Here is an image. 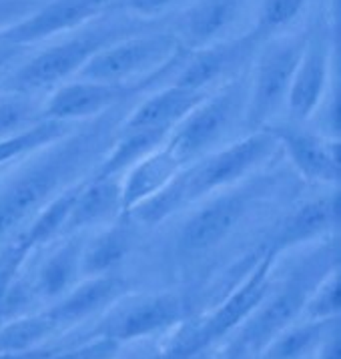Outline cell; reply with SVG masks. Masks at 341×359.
Masks as SVG:
<instances>
[{
    "instance_id": "obj_1",
    "label": "cell",
    "mask_w": 341,
    "mask_h": 359,
    "mask_svg": "<svg viewBox=\"0 0 341 359\" xmlns=\"http://www.w3.org/2000/svg\"><path fill=\"white\" fill-rule=\"evenodd\" d=\"M131 111L128 102L81 123L60 141L36 151L34 158L0 183V251L62 191L86 181L97 169ZM11 245V243H8Z\"/></svg>"
},
{
    "instance_id": "obj_2",
    "label": "cell",
    "mask_w": 341,
    "mask_h": 359,
    "mask_svg": "<svg viewBox=\"0 0 341 359\" xmlns=\"http://www.w3.org/2000/svg\"><path fill=\"white\" fill-rule=\"evenodd\" d=\"M335 269H340L337 237L301 259V263L285 279L275 281L271 293L253 311V316L229 337L223 347H219V359H239L245 355L259 358L281 331L303 317L305 303L313 289Z\"/></svg>"
},
{
    "instance_id": "obj_3",
    "label": "cell",
    "mask_w": 341,
    "mask_h": 359,
    "mask_svg": "<svg viewBox=\"0 0 341 359\" xmlns=\"http://www.w3.org/2000/svg\"><path fill=\"white\" fill-rule=\"evenodd\" d=\"M279 255L281 253L275 247L267 245L241 283L229 291L209 316L193 319L185 327H179L170 344L159 353V359H189L199 351L225 344L271 293L277 281L273 277V267Z\"/></svg>"
},
{
    "instance_id": "obj_4",
    "label": "cell",
    "mask_w": 341,
    "mask_h": 359,
    "mask_svg": "<svg viewBox=\"0 0 341 359\" xmlns=\"http://www.w3.org/2000/svg\"><path fill=\"white\" fill-rule=\"evenodd\" d=\"M145 30H149V27L139 20L97 25L72 39L44 48L25 65L15 67V71L8 72L0 81V86L4 88V93L32 95L48 86L62 85L71 76H76L86 62L105 46Z\"/></svg>"
},
{
    "instance_id": "obj_5",
    "label": "cell",
    "mask_w": 341,
    "mask_h": 359,
    "mask_svg": "<svg viewBox=\"0 0 341 359\" xmlns=\"http://www.w3.org/2000/svg\"><path fill=\"white\" fill-rule=\"evenodd\" d=\"M185 48L173 32H139L105 46L76 74L81 81L127 85L179 62Z\"/></svg>"
},
{
    "instance_id": "obj_6",
    "label": "cell",
    "mask_w": 341,
    "mask_h": 359,
    "mask_svg": "<svg viewBox=\"0 0 341 359\" xmlns=\"http://www.w3.org/2000/svg\"><path fill=\"white\" fill-rule=\"evenodd\" d=\"M307 36L309 32L271 36L259 46L243 113L249 133L269 125L273 115L283 107Z\"/></svg>"
},
{
    "instance_id": "obj_7",
    "label": "cell",
    "mask_w": 341,
    "mask_h": 359,
    "mask_svg": "<svg viewBox=\"0 0 341 359\" xmlns=\"http://www.w3.org/2000/svg\"><path fill=\"white\" fill-rule=\"evenodd\" d=\"M189 317V302L175 291L145 293L137 297H121L111 305L93 330L81 333L83 337H107L127 345L142 341L153 335L179 327Z\"/></svg>"
},
{
    "instance_id": "obj_8",
    "label": "cell",
    "mask_w": 341,
    "mask_h": 359,
    "mask_svg": "<svg viewBox=\"0 0 341 359\" xmlns=\"http://www.w3.org/2000/svg\"><path fill=\"white\" fill-rule=\"evenodd\" d=\"M277 149L279 144L273 139V135L261 129L249 133L247 137L221 151L197 158L193 167L181 171L187 205L211 197L217 191L229 189L243 181L265 161H269Z\"/></svg>"
},
{
    "instance_id": "obj_9",
    "label": "cell",
    "mask_w": 341,
    "mask_h": 359,
    "mask_svg": "<svg viewBox=\"0 0 341 359\" xmlns=\"http://www.w3.org/2000/svg\"><path fill=\"white\" fill-rule=\"evenodd\" d=\"M247 93L241 81L225 85L213 95H207L189 115L170 130L165 147L181 165L197 161L219 143L235 118L245 111Z\"/></svg>"
},
{
    "instance_id": "obj_10",
    "label": "cell",
    "mask_w": 341,
    "mask_h": 359,
    "mask_svg": "<svg viewBox=\"0 0 341 359\" xmlns=\"http://www.w3.org/2000/svg\"><path fill=\"white\" fill-rule=\"evenodd\" d=\"M183 60L173 62L169 67L145 76L141 81L127 83V85H109V83H93V81H67L53 90L48 101L41 107L43 121H62V123H85L97 116L109 113L111 109L131 102L137 95H141L147 86L156 85L163 74L179 67Z\"/></svg>"
},
{
    "instance_id": "obj_11",
    "label": "cell",
    "mask_w": 341,
    "mask_h": 359,
    "mask_svg": "<svg viewBox=\"0 0 341 359\" xmlns=\"http://www.w3.org/2000/svg\"><path fill=\"white\" fill-rule=\"evenodd\" d=\"M257 199V187H239L227 191L201 207L193 217H189L179 231L177 243L185 255H201L223 243L233 231L239 227L251 203Z\"/></svg>"
},
{
    "instance_id": "obj_12",
    "label": "cell",
    "mask_w": 341,
    "mask_h": 359,
    "mask_svg": "<svg viewBox=\"0 0 341 359\" xmlns=\"http://www.w3.org/2000/svg\"><path fill=\"white\" fill-rule=\"evenodd\" d=\"M113 4L114 0H51L34 8L20 22L0 30V41L29 48L30 44L43 43L99 18Z\"/></svg>"
},
{
    "instance_id": "obj_13",
    "label": "cell",
    "mask_w": 341,
    "mask_h": 359,
    "mask_svg": "<svg viewBox=\"0 0 341 359\" xmlns=\"http://www.w3.org/2000/svg\"><path fill=\"white\" fill-rule=\"evenodd\" d=\"M261 44L263 41L253 30L235 39L215 41L193 53L189 58L185 57V62L173 79V83L191 90L209 93L215 83H221L223 79L239 71L259 50Z\"/></svg>"
},
{
    "instance_id": "obj_14",
    "label": "cell",
    "mask_w": 341,
    "mask_h": 359,
    "mask_svg": "<svg viewBox=\"0 0 341 359\" xmlns=\"http://www.w3.org/2000/svg\"><path fill=\"white\" fill-rule=\"evenodd\" d=\"M263 129L273 135L303 179L337 187L341 181L337 139H323L295 125H265Z\"/></svg>"
},
{
    "instance_id": "obj_15",
    "label": "cell",
    "mask_w": 341,
    "mask_h": 359,
    "mask_svg": "<svg viewBox=\"0 0 341 359\" xmlns=\"http://www.w3.org/2000/svg\"><path fill=\"white\" fill-rule=\"evenodd\" d=\"M127 279L116 271L99 277H86L81 279L65 297L43 307V311L55 323L58 333L74 330L91 317L105 313L111 305L127 295Z\"/></svg>"
},
{
    "instance_id": "obj_16",
    "label": "cell",
    "mask_w": 341,
    "mask_h": 359,
    "mask_svg": "<svg viewBox=\"0 0 341 359\" xmlns=\"http://www.w3.org/2000/svg\"><path fill=\"white\" fill-rule=\"evenodd\" d=\"M331 41L323 30L309 32L297 62L285 104L297 121H307L317 113L329 85Z\"/></svg>"
},
{
    "instance_id": "obj_17",
    "label": "cell",
    "mask_w": 341,
    "mask_h": 359,
    "mask_svg": "<svg viewBox=\"0 0 341 359\" xmlns=\"http://www.w3.org/2000/svg\"><path fill=\"white\" fill-rule=\"evenodd\" d=\"M209 93L191 90L170 83L131 109L121 125L125 130H173Z\"/></svg>"
},
{
    "instance_id": "obj_18",
    "label": "cell",
    "mask_w": 341,
    "mask_h": 359,
    "mask_svg": "<svg viewBox=\"0 0 341 359\" xmlns=\"http://www.w3.org/2000/svg\"><path fill=\"white\" fill-rule=\"evenodd\" d=\"M125 215L121 177L113 179H86L76 195L65 235H79L85 229L109 225Z\"/></svg>"
},
{
    "instance_id": "obj_19",
    "label": "cell",
    "mask_w": 341,
    "mask_h": 359,
    "mask_svg": "<svg viewBox=\"0 0 341 359\" xmlns=\"http://www.w3.org/2000/svg\"><path fill=\"white\" fill-rule=\"evenodd\" d=\"M340 229V197L337 193L326 195L309 203H303L297 211L281 223L275 237L271 239V247L283 253L291 247L309 243L323 235H337Z\"/></svg>"
},
{
    "instance_id": "obj_20",
    "label": "cell",
    "mask_w": 341,
    "mask_h": 359,
    "mask_svg": "<svg viewBox=\"0 0 341 359\" xmlns=\"http://www.w3.org/2000/svg\"><path fill=\"white\" fill-rule=\"evenodd\" d=\"M181 169L185 167L165 144L156 149L155 153H151L149 157L139 161L135 167H131L121 177L125 213H128L133 207L141 205L142 201H147L149 197H153L156 191H161L169 181H173L181 172Z\"/></svg>"
},
{
    "instance_id": "obj_21",
    "label": "cell",
    "mask_w": 341,
    "mask_h": 359,
    "mask_svg": "<svg viewBox=\"0 0 341 359\" xmlns=\"http://www.w3.org/2000/svg\"><path fill=\"white\" fill-rule=\"evenodd\" d=\"M83 243L85 241L79 235H71V239L60 245L41 265L39 273L32 279V285L44 307L65 297L83 279L81 275Z\"/></svg>"
},
{
    "instance_id": "obj_22",
    "label": "cell",
    "mask_w": 341,
    "mask_h": 359,
    "mask_svg": "<svg viewBox=\"0 0 341 359\" xmlns=\"http://www.w3.org/2000/svg\"><path fill=\"white\" fill-rule=\"evenodd\" d=\"M169 137V130H119V137L114 139L111 149L102 157L97 169L93 171L91 179H113L123 177L125 172L135 167L139 161L149 157L161 149Z\"/></svg>"
},
{
    "instance_id": "obj_23",
    "label": "cell",
    "mask_w": 341,
    "mask_h": 359,
    "mask_svg": "<svg viewBox=\"0 0 341 359\" xmlns=\"http://www.w3.org/2000/svg\"><path fill=\"white\" fill-rule=\"evenodd\" d=\"M131 249V229H128L127 213L116 221L109 223L107 229L100 231L93 239L83 243L81 251V275L99 277V275L114 273L123 263Z\"/></svg>"
},
{
    "instance_id": "obj_24",
    "label": "cell",
    "mask_w": 341,
    "mask_h": 359,
    "mask_svg": "<svg viewBox=\"0 0 341 359\" xmlns=\"http://www.w3.org/2000/svg\"><path fill=\"white\" fill-rule=\"evenodd\" d=\"M237 13V0H199L183 16L179 41L183 48H203L217 41Z\"/></svg>"
},
{
    "instance_id": "obj_25",
    "label": "cell",
    "mask_w": 341,
    "mask_h": 359,
    "mask_svg": "<svg viewBox=\"0 0 341 359\" xmlns=\"http://www.w3.org/2000/svg\"><path fill=\"white\" fill-rule=\"evenodd\" d=\"M83 183L72 185L67 191H62L60 195H57L53 201L46 203L41 209V213L34 217L25 227V231L16 237L15 243H18L27 253H30L34 249H41L44 245L57 241L60 235H65L67 219L71 215L72 205L76 201V195L83 187Z\"/></svg>"
},
{
    "instance_id": "obj_26",
    "label": "cell",
    "mask_w": 341,
    "mask_h": 359,
    "mask_svg": "<svg viewBox=\"0 0 341 359\" xmlns=\"http://www.w3.org/2000/svg\"><path fill=\"white\" fill-rule=\"evenodd\" d=\"M340 325L335 321H305L299 319L291 327L283 330L271 341L259 359H312L317 347L326 339V335Z\"/></svg>"
},
{
    "instance_id": "obj_27",
    "label": "cell",
    "mask_w": 341,
    "mask_h": 359,
    "mask_svg": "<svg viewBox=\"0 0 341 359\" xmlns=\"http://www.w3.org/2000/svg\"><path fill=\"white\" fill-rule=\"evenodd\" d=\"M55 335H58L57 327L43 309L30 316L18 317L0 325V355L25 353L53 344Z\"/></svg>"
},
{
    "instance_id": "obj_28",
    "label": "cell",
    "mask_w": 341,
    "mask_h": 359,
    "mask_svg": "<svg viewBox=\"0 0 341 359\" xmlns=\"http://www.w3.org/2000/svg\"><path fill=\"white\" fill-rule=\"evenodd\" d=\"M79 127V123H62V121H39L27 130H20L13 137L0 139V167L6 163H15L25 155H34L46 147L60 141L69 133Z\"/></svg>"
},
{
    "instance_id": "obj_29",
    "label": "cell",
    "mask_w": 341,
    "mask_h": 359,
    "mask_svg": "<svg viewBox=\"0 0 341 359\" xmlns=\"http://www.w3.org/2000/svg\"><path fill=\"white\" fill-rule=\"evenodd\" d=\"M185 205V185H183L181 172H179L161 191H156L153 197H149L141 205L133 207L127 215H131L135 221H139L142 225H156V223L165 221L173 213H177L179 209H183Z\"/></svg>"
},
{
    "instance_id": "obj_30",
    "label": "cell",
    "mask_w": 341,
    "mask_h": 359,
    "mask_svg": "<svg viewBox=\"0 0 341 359\" xmlns=\"http://www.w3.org/2000/svg\"><path fill=\"white\" fill-rule=\"evenodd\" d=\"M39 121H43L41 107L30 99V95L4 93L0 97V139L27 130Z\"/></svg>"
},
{
    "instance_id": "obj_31",
    "label": "cell",
    "mask_w": 341,
    "mask_h": 359,
    "mask_svg": "<svg viewBox=\"0 0 341 359\" xmlns=\"http://www.w3.org/2000/svg\"><path fill=\"white\" fill-rule=\"evenodd\" d=\"M341 316V275L340 269L331 271L319 285L313 289L305 303L303 317L305 321H335Z\"/></svg>"
},
{
    "instance_id": "obj_32",
    "label": "cell",
    "mask_w": 341,
    "mask_h": 359,
    "mask_svg": "<svg viewBox=\"0 0 341 359\" xmlns=\"http://www.w3.org/2000/svg\"><path fill=\"white\" fill-rule=\"evenodd\" d=\"M307 0H263L255 16L253 32L261 41L277 36L285 27H289L305 8Z\"/></svg>"
},
{
    "instance_id": "obj_33",
    "label": "cell",
    "mask_w": 341,
    "mask_h": 359,
    "mask_svg": "<svg viewBox=\"0 0 341 359\" xmlns=\"http://www.w3.org/2000/svg\"><path fill=\"white\" fill-rule=\"evenodd\" d=\"M123 347L107 337H83L72 344H60L46 359H121Z\"/></svg>"
},
{
    "instance_id": "obj_34",
    "label": "cell",
    "mask_w": 341,
    "mask_h": 359,
    "mask_svg": "<svg viewBox=\"0 0 341 359\" xmlns=\"http://www.w3.org/2000/svg\"><path fill=\"white\" fill-rule=\"evenodd\" d=\"M39 6V0H0V30L20 22Z\"/></svg>"
},
{
    "instance_id": "obj_35",
    "label": "cell",
    "mask_w": 341,
    "mask_h": 359,
    "mask_svg": "<svg viewBox=\"0 0 341 359\" xmlns=\"http://www.w3.org/2000/svg\"><path fill=\"white\" fill-rule=\"evenodd\" d=\"M177 0H121V4L137 18H153L170 8Z\"/></svg>"
},
{
    "instance_id": "obj_36",
    "label": "cell",
    "mask_w": 341,
    "mask_h": 359,
    "mask_svg": "<svg viewBox=\"0 0 341 359\" xmlns=\"http://www.w3.org/2000/svg\"><path fill=\"white\" fill-rule=\"evenodd\" d=\"M27 53L25 46H16V44H8L0 41V81L11 72V69H15L16 62L20 60V57Z\"/></svg>"
},
{
    "instance_id": "obj_37",
    "label": "cell",
    "mask_w": 341,
    "mask_h": 359,
    "mask_svg": "<svg viewBox=\"0 0 341 359\" xmlns=\"http://www.w3.org/2000/svg\"><path fill=\"white\" fill-rule=\"evenodd\" d=\"M340 325H335L333 330L326 335V339L317 347L313 359H341L340 353Z\"/></svg>"
},
{
    "instance_id": "obj_38",
    "label": "cell",
    "mask_w": 341,
    "mask_h": 359,
    "mask_svg": "<svg viewBox=\"0 0 341 359\" xmlns=\"http://www.w3.org/2000/svg\"><path fill=\"white\" fill-rule=\"evenodd\" d=\"M189 359H219V347H211V349L199 351V353L191 355Z\"/></svg>"
},
{
    "instance_id": "obj_39",
    "label": "cell",
    "mask_w": 341,
    "mask_h": 359,
    "mask_svg": "<svg viewBox=\"0 0 341 359\" xmlns=\"http://www.w3.org/2000/svg\"><path fill=\"white\" fill-rule=\"evenodd\" d=\"M142 359H159V353H153V355H147V358Z\"/></svg>"
},
{
    "instance_id": "obj_40",
    "label": "cell",
    "mask_w": 341,
    "mask_h": 359,
    "mask_svg": "<svg viewBox=\"0 0 341 359\" xmlns=\"http://www.w3.org/2000/svg\"><path fill=\"white\" fill-rule=\"evenodd\" d=\"M239 359H259V358H251V355H245V358H239Z\"/></svg>"
},
{
    "instance_id": "obj_41",
    "label": "cell",
    "mask_w": 341,
    "mask_h": 359,
    "mask_svg": "<svg viewBox=\"0 0 341 359\" xmlns=\"http://www.w3.org/2000/svg\"><path fill=\"white\" fill-rule=\"evenodd\" d=\"M312 359H313V358H312Z\"/></svg>"
}]
</instances>
